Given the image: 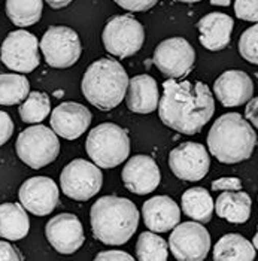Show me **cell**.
I'll return each mask as SVG.
<instances>
[{
  "label": "cell",
  "instance_id": "obj_8",
  "mask_svg": "<svg viewBox=\"0 0 258 261\" xmlns=\"http://www.w3.org/2000/svg\"><path fill=\"white\" fill-rule=\"evenodd\" d=\"M40 51L46 63L56 69H67L80 60L82 46L78 33L66 25H53L42 36Z\"/></svg>",
  "mask_w": 258,
  "mask_h": 261
},
{
  "label": "cell",
  "instance_id": "obj_14",
  "mask_svg": "<svg viewBox=\"0 0 258 261\" xmlns=\"http://www.w3.org/2000/svg\"><path fill=\"white\" fill-rule=\"evenodd\" d=\"M18 197L25 211L36 217H45L56 209L60 191L57 184L51 178L33 176L21 185Z\"/></svg>",
  "mask_w": 258,
  "mask_h": 261
},
{
  "label": "cell",
  "instance_id": "obj_28",
  "mask_svg": "<svg viewBox=\"0 0 258 261\" xmlns=\"http://www.w3.org/2000/svg\"><path fill=\"white\" fill-rule=\"evenodd\" d=\"M136 257L140 261H166L169 245L154 231H143L136 243Z\"/></svg>",
  "mask_w": 258,
  "mask_h": 261
},
{
  "label": "cell",
  "instance_id": "obj_34",
  "mask_svg": "<svg viewBox=\"0 0 258 261\" xmlns=\"http://www.w3.org/2000/svg\"><path fill=\"white\" fill-rule=\"evenodd\" d=\"M214 191H239L242 190V182L239 178H219L212 182Z\"/></svg>",
  "mask_w": 258,
  "mask_h": 261
},
{
  "label": "cell",
  "instance_id": "obj_18",
  "mask_svg": "<svg viewBox=\"0 0 258 261\" xmlns=\"http://www.w3.org/2000/svg\"><path fill=\"white\" fill-rule=\"evenodd\" d=\"M217 99L225 108L245 105L254 96V82L242 70H227L214 82Z\"/></svg>",
  "mask_w": 258,
  "mask_h": 261
},
{
  "label": "cell",
  "instance_id": "obj_26",
  "mask_svg": "<svg viewBox=\"0 0 258 261\" xmlns=\"http://www.w3.org/2000/svg\"><path fill=\"white\" fill-rule=\"evenodd\" d=\"M42 0H6V15L18 27H30L42 17Z\"/></svg>",
  "mask_w": 258,
  "mask_h": 261
},
{
  "label": "cell",
  "instance_id": "obj_16",
  "mask_svg": "<svg viewBox=\"0 0 258 261\" xmlns=\"http://www.w3.org/2000/svg\"><path fill=\"white\" fill-rule=\"evenodd\" d=\"M121 179L130 193L145 196L157 190L161 181L157 161L149 155H133L122 169Z\"/></svg>",
  "mask_w": 258,
  "mask_h": 261
},
{
  "label": "cell",
  "instance_id": "obj_11",
  "mask_svg": "<svg viewBox=\"0 0 258 261\" xmlns=\"http://www.w3.org/2000/svg\"><path fill=\"white\" fill-rule=\"evenodd\" d=\"M169 238L173 257L179 261H201L211 249V236L206 227L188 221L176 224Z\"/></svg>",
  "mask_w": 258,
  "mask_h": 261
},
{
  "label": "cell",
  "instance_id": "obj_2",
  "mask_svg": "<svg viewBox=\"0 0 258 261\" xmlns=\"http://www.w3.org/2000/svg\"><path fill=\"white\" fill-rule=\"evenodd\" d=\"M90 221L96 239L105 245L118 246L127 243L136 233L139 211L125 197L105 196L91 206Z\"/></svg>",
  "mask_w": 258,
  "mask_h": 261
},
{
  "label": "cell",
  "instance_id": "obj_37",
  "mask_svg": "<svg viewBox=\"0 0 258 261\" xmlns=\"http://www.w3.org/2000/svg\"><path fill=\"white\" fill-rule=\"evenodd\" d=\"M257 109H258V100L255 97H252L249 103L246 105V109H245V117L246 120H249L252 122L254 127L258 125V117H257Z\"/></svg>",
  "mask_w": 258,
  "mask_h": 261
},
{
  "label": "cell",
  "instance_id": "obj_30",
  "mask_svg": "<svg viewBox=\"0 0 258 261\" xmlns=\"http://www.w3.org/2000/svg\"><path fill=\"white\" fill-rule=\"evenodd\" d=\"M257 42H258V27L252 25L248 30L243 32V35L239 39V53L240 56L246 61L257 64L258 54H257Z\"/></svg>",
  "mask_w": 258,
  "mask_h": 261
},
{
  "label": "cell",
  "instance_id": "obj_39",
  "mask_svg": "<svg viewBox=\"0 0 258 261\" xmlns=\"http://www.w3.org/2000/svg\"><path fill=\"white\" fill-rule=\"evenodd\" d=\"M231 0H211V5L214 6H228Z\"/></svg>",
  "mask_w": 258,
  "mask_h": 261
},
{
  "label": "cell",
  "instance_id": "obj_7",
  "mask_svg": "<svg viewBox=\"0 0 258 261\" xmlns=\"http://www.w3.org/2000/svg\"><path fill=\"white\" fill-rule=\"evenodd\" d=\"M101 39L111 56L127 59L139 53L145 42V29L132 15H117L106 22Z\"/></svg>",
  "mask_w": 258,
  "mask_h": 261
},
{
  "label": "cell",
  "instance_id": "obj_42",
  "mask_svg": "<svg viewBox=\"0 0 258 261\" xmlns=\"http://www.w3.org/2000/svg\"><path fill=\"white\" fill-rule=\"evenodd\" d=\"M257 239H258V236L257 234H255V236H254V248H255V249H257Z\"/></svg>",
  "mask_w": 258,
  "mask_h": 261
},
{
  "label": "cell",
  "instance_id": "obj_32",
  "mask_svg": "<svg viewBox=\"0 0 258 261\" xmlns=\"http://www.w3.org/2000/svg\"><path fill=\"white\" fill-rule=\"evenodd\" d=\"M118 6L130 12H143L149 11L157 5L159 0H114Z\"/></svg>",
  "mask_w": 258,
  "mask_h": 261
},
{
  "label": "cell",
  "instance_id": "obj_13",
  "mask_svg": "<svg viewBox=\"0 0 258 261\" xmlns=\"http://www.w3.org/2000/svg\"><path fill=\"white\" fill-rule=\"evenodd\" d=\"M169 167L173 175L184 181L203 179L211 167L206 148L197 142H184L169 155Z\"/></svg>",
  "mask_w": 258,
  "mask_h": 261
},
{
  "label": "cell",
  "instance_id": "obj_24",
  "mask_svg": "<svg viewBox=\"0 0 258 261\" xmlns=\"http://www.w3.org/2000/svg\"><path fill=\"white\" fill-rule=\"evenodd\" d=\"M255 248L243 236L230 233L222 236L214 248L215 261H252L255 258Z\"/></svg>",
  "mask_w": 258,
  "mask_h": 261
},
{
  "label": "cell",
  "instance_id": "obj_20",
  "mask_svg": "<svg viewBox=\"0 0 258 261\" xmlns=\"http://www.w3.org/2000/svg\"><path fill=\"white\" fill-rule=\"evenodd\" d=\"M233 18L222 12H212L204 15L197 22L200 43L209 51H221L228 46L233 32Z\"/></svg>",
  "mask_w": 258,
  "mask_h": 261
},
{
  "label": "cell",
  "instance_id": "obj_4",
  "mask_svg": "<svg viewBox=\"0 0 258 261\" xmlns=\"http://www.w3.org/2000/svg\"><path fill=\"white\" fill-rule=\"evenodd\" d=\"M128 75L121 63L112 59H99L91 63L82 78V94L100 111L117 108L125 97Z\"/></svg>",
  "mask_w": 258,
  "mask_h": 261
},
{
  "label": "cell",
  "instance_id": "obj_29",
  "mask_svg": "<svg viewBox=\"0 0 258 261\" xmlns=\"http://www.w3.org/2000/svg\"><path fill=\"white\" fill-rule=\"evenodd\" d=\"M21 120L27 124H39L49 115L51 100L49 96L40 91L29 93L20 106Z\"/></svg>",
  "mask_w": 258,
  "mask_h": 261
},
{
  "label": "cell",
  "instance_id": "obj_25",
  "mask_svg": "<svg viewBox=\"0 0 258 261\" xmlns=\"http://www.w3.org/2000/svg\"><path fill=\"white\" fill-rule=\"evenodd\" d=\"M182 211L188 218H193L196 221L206 224L212 220L214 215V200L211 194L201 188V187H194L187 190L182 194Z\"/></svg>",
  "mask_w": 258,
  "mask_h": 261
},
{
  "label": "cell",
  "instance_id": "obj_5",
  "mask_svg": "<svg viewBox=\"0 0 258 261\" xmlns=\"http://www.w3.org/2000/svg\"><path fill=\"white\" fill-rule=\"evenodd\" d=\"M87 154L103 169H114L130 155V139L124 128L112 122L94 127L85 142Z\"/></svg>",
  "mask_w": 258,
  "mask_h": 261
},
{
  "label": "cell",
  "instance_id": "obj_41",
  "mask_svg": "<svg viewBox=\"0 0 258 261\" xmlns=\"http://www.w3.org/2000/svg\"><path fill=\"white\" fill-rule=\"evenodd\" d=\"M63 94H64L63 91H56V93H54V96H56V97H63Z\"/></svg>",
  "mask_w": 258,
  "mask_h": 261
},
{
  "label": "cell",
  "instance_id": "obj_36",
  "mask_svg": "<svg viewBox=\"0 0 258 261\" xmlns=\"http://www.w3.org/2000/svg\"><path fill=\"white\" fill-rule=\"evenodd\" d=\"M96 260L103 261V260H109V261H132L133 257L124 251H118V249H112V251H103L96 255Z\"/></svg>",
  "mask_w": 258,
  "mask_h": 261
},
{
  "label": "cell",
  "instance_id": "obj_35",
  "mask_svg": "<svg viewBox=\"0 0 258 261\" xmlns=\"http://www.w3.org/2000/svg\"><path fill=\"white\" fill-rule=\"evenodd\" d=\"M21 261L22 255L18 252V249L11 245L9 242L0 241V261Z\"/></svg>",
  "mask_w": 258,
  "mask_h": 261
},
{
  "label": "cell",
  "instance_id": "obj_21",
  "mask_svg": "<svg viewBox=\"0 0 258 261\" xmlns=\"http://www.w3.org/2000/svg\"><path fill=\"white\" fill-rule=\"evenodd\" d=\"M160 100L157 82L149 75H138L128 80L125 103L132 112L151 114L157 109Z\"/></svg>",
  "mask_w": 258,
  "mask_h": 261
},
{
  "label": "cell",
  "instance_id": "obj_15",
  "mask_svg": "<svg viewBox=\"0 0 258 261\" xmlns=\"http://www.w3.org/2000/svg\"><path fill=\"white\" fill-rule=\"evenodd\" d=\"M46 239L60 254H73L85 242L80 218L73 214H60L53 217L45 227Z\"/></svg>",
  "mask_w": 258,
  "mask_h": 261
},
{
  "label": "cell",
  "instance_id": "obj_17",
  "mask_svg": "<svg viewBox=\"0 0 258 261\" xmlns=\"http://www.w3.org/2000/svg\"><path fill=\"white\" fill-rule=\"evenodd\" d=\"M91 112L81 103L64 101L54 108L51 114L53 132L67 141H75L81 138L91 124Z\"/></svg>",
  "mask_w": 258,
  "mask_h": 261
},
{
  "label": "cell",
  "instance_id": "obj_31",
  "mask_svg": "<svg viewBox=\"0 0 258 261\" xmlns=\"http://www.w3.org/2000/svg\"><path fill=\"white\" fill-rule=\"evenodd\" d=\"M236 17L243 21L257 22L258 20V0H236L235 2Z\"/></svg>",
  "mask_w": 258,
  "mask_h": 261
},
{
  "label": "cell",
  "instance_id": "obj_19",
  "mask_svg": "<svg viewBox=\"0 0 258 261\" xmlns=\"http://www.w3.org/2000/svg\"><path fill=\"white\" fill-rule=\"evenodd\" d=\"M145 225L154 233H166L180 221V207L169 196H156L142 206Z\"/></svg>",
  "mask_w": 258,
  "mask_h": 261
},
{
  "label": "cell",
  "instance_id": "obj_33",
  "mask_svg": "<svg viewBox=\"0 0 258 261\" xmlns=\"http://www.w3.org/2000/svg\"><path fill=\"white\" fill-rule=\"evenodd\" d=\"M14 127L15 125H14L12 118L6 112L0 111V146L11 139V136L14 133Z\"/></svg>",
  "mask_w": 258,
  "mask_h": 261
},
{
  "label": "cell",
  "instance_id": "obj_10",
  "mask_svg": "<svg viewBox=\"0 0 258 261\" xmlns=\"http://www.w3.org/2000/svg\"><path fill=\"white\" fill-rule=\"evenodd\" d=\"M0 60L14 72H33L40 63L38 38L25 30L11 32L0 46Z\"/></svg>",
  "mask_w": 258,
  "mask_h": 261
},
{
  "label": "cell",
  "instance_id": "obj_38",
  "mask_svg": "<svg viewBox=\"0 0 258 261\" xmlns=\"http://www.w3.org/2000/svg\"><path fill=\"white\" fill-rule=\"evenodd\" d=\"M46 3L53 8V9H61L66 8L72 3V0H46Z\"/></svg>",
  "mask_w": 258,
  "mask_h": 261
},
{
  "label": "cell",
  "instance_id": "obj_6",
  "mask_svg": "<svg viewBox=\"0 0 258 261\" xmlns=\"http://www.w3.org/2000/svg\"><path fill=\"white\" fill-rule=\"evenodd\" d=\"M17 155L32 169H42L57 160L60 141L57 135L42 124L22 130L15 143Z\"/></svg>",
  "mask_w": 258,
  "mask_h": 261
},
{
  "label": "cell",
  "instance_id": "obj_23",
  "mask_svg": "<svg viewBox=\"0 0 258 261\" xmlns=\"http://www.w3.org/2000/svg\"><path fill=\"white\" fill-rule=\"evenodd\" d=\"M30 220L21 203L0 204V238L8 241H21L29 234Z\"/></svg>",
  "mask_w": 258,
  "mask_h": 261
},
{
  "label": "cell",
  "instance_id": "obj_1",
  "mask_svg": "<svg viewBox=\"0 0 258 261\" xmlns=\"http://www.w3.org/2000/svg\"><path fill=\"white\" fill-rule=\"evenodd\" d=\"M159 115L163 124L182 135H196L211 121L215 100L209 87L203 82L176 81L163 82V96L159 100Z\"/></svg>",
  "mask_w": 258,
  "mask_h": 261
},
{
  "label": "cell",
  "instance_id": "obj_22",
  "mask_svg": "<svg viewBox=\"0 0 258 261\" xmlns=\"http://www.w3.org/2000/svg\"><path fill=\"white\" fill-rule=\"evenodd\" d=\"M252 200L243 191H224L214 201V211L219 218L233 224H243L251 217Z\"/></svg>",
  "mask_w": 258,
  "mask_h": 261
},
{
  "label": "cell",
  "instance_id": "obj_27",
  "mask_svg": "<svg viewBox=\"0 0 258 261\" xmlns=\"http://www.w3.org/2000/svg\"><path fill=\"white\" fill-rule=\"evenodd\" d=\"M30 93V82L24 75L2 73L0 75V105H18Z\"/></svg>",
  "mask_w": 258,
  "mask_h": 261
},
{
  "label": "cell",
  "instance_id": "obj_12",
  "mask_svg": "<svg viewBox=\"0 0 258 261\" xmlns=\"http://www.w3.org/2000/svg\"><path fill=\"white\" fill-rule=\"evenodd\" d=\"M152 60L164 76L179 80L187 76L193 69L196 61V51L187 39L170 38L159 43Z\"/></svg>",
  "mask_w": 258,
  "mask_h": 261
},
{
  "label": "cell",
  "instance_id": "obj_40",
  "mask_svg": "<svg viewBox=\"0 0 258 261\" xmlns=\"http://www.w3.org/2000/svg\"><path fill=\"white\" fill-rule=\"evenodd\" d=\"M175 2H182V3H197L201 0H175Z\"/></svg>",
  "mask_w": 258,
  "mask_h": 261
},
{
  "label": "cell",
  "instance_id": "obj_3",
  "mask_svg": "<svg viewBox=\"0 0 258 261\" xmlns=\"http://www.w3.org/2000/svg\"><path fill=\"white\" fill-rule=\"evenodd\" d=\"M255 130L238 112L221 115L208 135L209 152L225 164L248 160L255 149Z\"/></svg>",
  "mask_w": 258,
  "mask_h": 261
},
{
  "label": "cell",
  "instance_id": "obj_9",
  "mask_svg": "<svg viewBox=\"0 0 258 261\" xmlns=\"http://www.w3.org/2000/svg\"><path fill=\"white\" fill-rule=\"evenodd\" d=\"M103 175L99 166L82 159L70 161L60 175V185L64 196L78 201L90 200L101 188Z\"/></svg>",
  "mask_w": 258,
  "mask_h": 261
}]
</instances>
